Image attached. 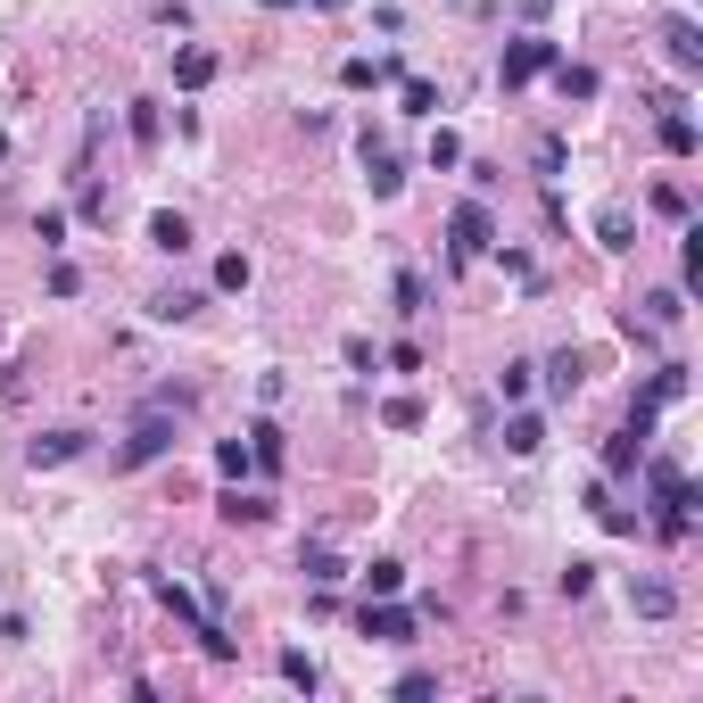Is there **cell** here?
Returning a JSON list of instances; mask_svg holds the SVG:
<instances>
[{"label": "cell", "mask_w": 703, "mask_h": 703, "mask_svg": "<svg viewBox=\"0 0 703 703\" xmlns=\"http://www.w3.org/2000/svg\"><path fill=\"white\" fill-rule=\"evenodd\" d=\"M555 58H563V50H555L546 34H514V42H505V58H497V83H505V92H521V83H538Z\"/></svg>", "instance_id": "obj_1"}, {"label": "cell", "mask_w": 703, "mask_h": 703, "mask_svg": "<svg viewBox=\"0 0 703 703\" xmlns=\"http://www.w3.org/2000/svg\"><path fill=\"white\" fill-rule=\"evenodd\" d=\"M356 630H365L372 646H406V637H414V612L397 604V596H365V612H356Z\"/></svg>", "instance_id": "obj_2"}, {"label": "cell", "mask_w": 703, "mask_h": 703, "mask_svg": "<svg viewBox=\"0 0 703 703\" xmlns=\"http://www.w3.org/2000/svg\"><path fill=\"white\" fill-rule=\"evenodd\" d=\"M447 241H456V265H472L488 241H497V232H488V207H481V199H463L456 216H447Z\"/></svg>", "instance_id": "obj_3"}, {"label": "cell", "mask_w": 703, "mask_h": 703, "mask_svg": "<svg viewBox=\"0 0 703 703\" xmlns=\"http://www.w3.org/2000/svg\"><path fill=\"white\" fill-rule=\"evenodd\" d=\"M174 447V423H166V406H149L141 423H132V439H125V463H158Z\"/></svg>", "instance_id": "obj_4"}, {"label": "cell", "mask_w": 703, "mask_h": 703, "mask_svg": "<svg viewBox=\"0 0 703 703\" xmlns=\"http://www.w3.org/2000/svg\"><path fill=\"white\" fill-rule=\"evenodd\" d=\"M83 447H92V430H42V439H25V463L50 472V463H74Z\"/></svg>", "instance_id": "obj_5"}, {"label": "cell", "mask_w": 703, "mask_h": 703, "mask_svg": "<svg viewBox=\"0 0 703 703\" xmlns=\"http://www.w3.org/2000/svg\"><path fill=\"white\" fill-rule=\"evenodd\" d=\"M679 397H687V365H662V372L646 381V397H637V414H630V423H646V430H654V414H662V406H679Z\"/></svg>", "instance_id": "obj_6"}, {"label": "cell", "mask_w": 703, "mask_h": 703, "mask_svg": "<svg viewBox=\"0 0 703 703\" xmlns=\"http://www.w3.org/2000/svg\"><path fill=\"white\" fill-rule=\"evenodd\" d=\"M662 50H670V67H679V74H695L703 67V25L695 18H662Z\"/></svg>", "instance_id": "obj_7"}, {"label": "cell", "mask_w": 703, "mask_h": 703, "mask_svg": "<svg viewBox=\"0 0 703 703\" xmlns=\"http://www.w3.org/2000/svg\"><path fill=\"white\" fill-rule=\"evenodd\" d=\"M149 249H158V257H191L199 241H191V223L174 216V207H158V216H149Z\"/></svg>", "instance_id": "obj_8"}, {"label": "cell", "mask_w": 703, "mask_h": 703, "mask_svg": "<svg viewBox=\"0 0 703 703\" xmlns=\"http://www.w3.org/2000/svg\"><path fill=\"white\" fill-rule=\"evenodd\" d=\"M637 463H646V423H630V430H612V439H604V472H612V481L637 472Z\"/></svg>", "instance_id": "obj_9"}, {"label": "cell", "mask_w": 703, "mask_h": 703, "mask_svg": "<svg viewBox=\"0 0 703 703\" xmlns=\"http://www.w3.org/2000/svg\"><path fill=\"white\" fill-rule=\"evenodd\" d=\"M174 83H183V92H207V83H216V50H207V42H183V50H174Z\"/></svg>", "instance_id": "obj_10"}, {"label": "cell", "mask_w": 703, "mask_h": 703, "mask_svg": "<svg viewBox=\"0 0 703 703\" xmlns=\"http://www.w3.org/2000/svg\"><path fill=\"white\" fill-rule=\"evenodd\" d=\"M365 183H372V199H397V191H406V174H397V158H389V149L372 141V132H365Z\"/></svg>", "instance_id": "obj_11"}, {"label": "cell", "mask_w": 703, "mask_h": 703, "mask_svg": "<svg viewBox=\"0 0 703 703\" xmlns=\"http://www.w3.org/2000/svg\"><path fill=\"white\" fill-rule=\"evenodd\" d=\"M630 612H646V621H670V612H679V588H670V579H630Z\"/></svg>", "instance_id": "obj_12"}, {"label": "cell", "mask_w": 703, "mask_h": 703, "mask_svg": "<svg viewBox=\"0 0 703 703\" xmlns=\"http://www.w3.org/2000/svg\"><path fill=\"white\" fill-rule=\"evenodd\" d=\"M596 249H612V257L637 249V216H630V207H596Z\"/></svg>", "instance_id": "obj_13"}, {"label": "cell", "mask_w": 703, "mask_h": 703, "mask_svg": "<svg viewBox=\"0 0 703 703\" xmlns=\"http://www.w3.org/2000/svg\"><path fill=\"white\" fill-rule=\"evenodd\" d=\"M397 58H348V67H339V83H348V92H381V83H397Z\"/></svg>", "instance_id": "obj_14"}, {"label": "cell", "mask_w": 703, "mask_h": 703, "mask_svg": "<svg viewBox=\"0 0 703 703\" xmlns=\"http://www.w3.org/2000/svg\"><path fill=\"white\" fill-rule=\"evenodd\" d=\"M249 463H257V472H281V463H290V447H281L274 423H249Z\"/></svg>", "instance_id": "obj_15"}, {"label": "cell", "mask_w": 703, "mask_h": 703, "mask_svg": "<svg viewBox=\"0 0 703 703\" xmlns=\"http://www.w3.org/2000/svg\"><path fill=\"white\" fill-rule=\"evenodd\" d=\"M662 149H670V158H695V149H703V132H695L687 108H662Z\"/></svg>", "instance_id": "obj_16"}, {"label": "cell", "mask_w": 703, "mask_h": 703, "mask_svg": "<svg viewBox=\"0 0 703 703\" xmlns=\"http://www.w3.org/2000/svg\"><path fill=\"white\" fill-rule=\"evenodd\" d=\"M281 679H290L298 695H315V687H323V670H315V654H307V646H281Z\"/></svg>", "instance_id": "obj_17"}, {"label": "cell", "mask_w": 703, "mask_h": 703, "mask_svg": "<svg viewBox=\"0 0 703 703\" xmlns=\"http://www.w3.org/2000/svg\"><path fill=\"white\" fill-rule=\"evenodd\" d=\"M298 572L315 579V588H339V579H348V563H339L332 546H307V555H298Z\"/></svg>", "instance_id": "obj_18"}, {"label": "cell", "mask_w": 703, "mask_h": 703, "mask_svg": "<svg viewBox=\"0 0 703 703\" xmlns=\"http://www.w3.org/2000/svg\"><path fill=\"white\" fill-rule=\"evenodd\" d=\"M538 447H546V423H538V414H514V423H505V456H538Z\"/></svg>", "instance_id": "obj_19"}, {"label": "cell", "mask_w": 703, "mask_h": 703, "mask_svg": "<svg viewBox=\"0 0 703 703\" xmlns=\"http://www.w3.org/2000/svg\"><path fill=\"white\" fill-rule=\"evenodd\" d=\"M216 505H223V521H265V514H274V497H249V488H241V481L223 488V497H216Z\"/></svg>", "instance_id": "obj_20"}, {"label": "cell", "mask_w": 703, "mask_h": 703, "mask_svg": "<svg viewBox=\"0 0 703 703\" xmlns=\"http://www.w3.org/2000/svg\"><path fill=\"white\" fill-rule=\"evenodd\" d=\"M546 74H555V92H563V100H596V67H572V58H555Z\"/></svg>", "instance_id": "obj_21"}, {"label": "cell", "mask_w": 703, "mask_h": 703, "mask_svg": "<svg viewBox=\"0 0 703 703\" xmlns=\"http://www.w3.org/2000/svg\"><path fill=\"white\" fill-rule=\"evenodd\" d=\"M149 315H158V323H191V315H199V290H158V298H149Z\"/></svg>", "instance_id": "obj_22"}, {"label": "cell", "mask_w": 703, "mask_h": 703, "mask_svg": "<svg viewBox=\"0 0 703 703\" xmlns=\"http://www.w3.org/2000/svg\"><path fill=\"white\" fill-rule=\"evenodd\" d=\"M397 588H406V563H365V596H397Z\"/></svg>", "instance_id": "obj_23"}, {"label": "cell", "mask_w": 703, "mask_h": 703, "mask_svg": "<svg viewBox=\"0 0 703 703\" xmlns=\"http://www.w3.org/2000/svg\"><path fill=\"white\" fill-rule=\"evenodd\" d=\"M703 281V232L687 223V241H679V290H695Z\"/></svg>", "instance_id": "obj_24"}, {"label": "cell", "mask_w": 703, "mask_h": 703, "mask_svg": "<svg viewBox=\"0 0 703 703\" xmlns=\"http://www.w3.org/2000/svg\"><path fill=\"white\" fill-rule=\"evenodd\" d=\"M397 83H406V92H397V100H406V116H430V108H439V83H423V74H397Z\"/></svg>", "instance_id": "obj_25"}, {"label": "cell", "mask_w": 703, "mask_h": 703, "mask_svg": "<svg viewBox=\"0 0 703 703\" xmlns=\"http://www.w3.org/2000/svg\"><path fill=\"white\" fill-rule=\"evenodd\" d=\"M125 125H132V141H141V149H158V100H132Z\"/></svg>", "instance_id": "obj_26"}, {"label": "cell", "mask_w": 703, "mask_h": 703, "mask_svg": "<svg viewBox=\"0 0 703 703\" xmlns=\"http://www.w3.org/2000/svg\"><path fill=\"white\" fill-rule=\"evenodd\" d=\"M546 389H555V397H572V389H579V356H572V348L546 356Z\"/></svg>", "instance_id": "obj_27"}, {"label": "cell", "mask_w": 703, "mask_h": 703, "mask_svg": "<svg viewBox=\"0 0 703 703\" xmlns=\"http://www.w3.org/2000/svg\"><path fill=\"white\" fill-rule=\"evenodd\" d=\"M216 290H249V257H241V249H223V257H216Z\"/></svg>", "instance_id": "obj_28"}, {"label": "cell", "mask_w": 703, "mask_h": 703, "mask_svg": "<svg viewBox=\"0 0 703 703\" xmlns=\"http://www.w3.org/2000/svg\"><path fill=\"white\" fill-rule=\"evenodd\" d=\"M555 588H563V596H588V588H596V563H588V555H572V563H563V579H555Z\"/></svg>", "instance_id": "obj_29"}, {"label": "cell", "mask_w": 703, "mask_h": 703, "mask_svg": "<svg viewBox=\"0 0 703 703\" xmlns=\"http://www.w3.org/2000/svg\"><path fill=\"white\" fill-rule=\"evenodd\" d=\"M423 298H430L423 274H397V315H423Z\"/></svg>", "instance_id": "obj_30"}, {"label": "cell", "mask_w": 703, "mask_h": 703, "mask_svg": "<svg viewBox=\"0 0 703 703\" xmlns=\"http://www.w3.org/2000/svg\"><path fill=\"white\" fill-rule=\"evenodd\" d=\"M381 423H389V430H423V406H414V397H389Z\"/></svg>", "instance_id": "obj_31"}, {"label": "cell", "mask_w": 703, "mask_h": 703, "mask_svg": "<svg viewBox=\"0 0 703 703\" xmlns=\"http://www.w3.org/2000/svg\"><path fill=\"white\" fill-rule=\"evenodd\" d=\"M397 695H406V703H423V695H439V670H406V679H397Z\"/></svg>", "instance_id": "obj_32"}, {"label": "cell", "mask_w": 703, "mask_h": 703, "mask_svg": "<svg viewBox=\"0 0 703 703\" xmlns=\"http://www.w3.org/2000/svg\"><path fill=\"white\" fill-rule=\"evenodd\" d=\"M654 216H670V223H687V191H679V183H662V191H654Z\"/></svg>", "instance_id": "obj_33"}, {"label": "cell", "mask_w": 703, "mask_h": 703, "mask_svg": "<svg viewBox=\"0 0 703 703\" xmlns=\"http://www.w3.org/2000/svg\"><path fill=\"white\" fill-rule=\"evenodd\" d=\"M530 372H538V365H521V356H514V365L497 372V389H505V397H530Z\"/></svg>", "instance_id": "obj_34"}, {"label": "cell", "mask_w": 703, "mask_h": 703, "mask_svg": "<svg viewBox=\"0 0 703 703\" xmlns=\"http://www.w3.org/2000/svg\"><path fill=\"white\" fill-rule=\"evenodd\" d=\"M241 463H249V447H241V439H223V447H216V472H223V481H241Z\"/></svg>", "instance_id": "obj_35"}, {"label": "cell", "mask_w": 703, "mask_h": 703, "mask_svg": "<svg viewBox=\"0 0 703 703\" xmlns=\"http://www.w3.org/2000/svg\"><path fill=\"white\" fill-rule=\"evenodd\" d=\"M456 158H463V141H456V132H430V166L447 174V166H456Z\"/></svg>", "instance_id": "obj_36"}, {"label": "cell", "mask_w": 703, "mask_h": 703, "mask_svg": "<svg viewBox=\"0 0 703 703\" xmlns=\"http://www.w3.org/2000/svg\"><path fill=\"white\" fill-rule=\"evenodd\" d=\"M265 9H274V18H281V9H307V0H265Z\"/></svg>", "instance_id": "obj_37"}, {"label": "cell", "mask_w": 703, "mask_h": 703, "mask_svg": "<svg viewBox=\"0 0 703 703\" xmlns=\"http://www.w3.org/2000/svg\"><path fill=\"white\" fill-rule=\"evenodd\" d=\"M0 158H9V132H0Z\"/></svg>", "instance_id": "obj_38"}]
</instances>
